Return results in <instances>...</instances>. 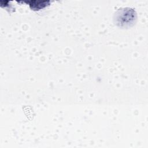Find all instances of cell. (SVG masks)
<instances>
[{
    "label": "cell",
    "mask_w": 148,
    "mask_h": 148,
    "mask_svg": "<svg viewBox=\"0 0 148 148\" xmlns=\"http://www.w3.org/2000/svg\"><path fill=\"white\" fill-rule=\"evenodd\" d=\"M135 13L130 8H125L119 10L116 14V23L119 26L125 27L130 25L135 19Z\"/></svg>",
    "instance_id": "6da1fadb"
},
{
    "label": "cell",
    "mask_w": 148,
    "mask_h": 148,
    "mask_svg": "<svg viewBox=\"0 0 148 148\" xmlns=\"http://www.w3.org/2000/svg\"><path fill=\"white\" fill-rule=\"evenodd\" d=\"M29 4V7L32 10H38L46 6L50 3V1H28L25 2Z\"/></svg>",
    "instance_id": "7a4b0ae2"
}]
</instances>
